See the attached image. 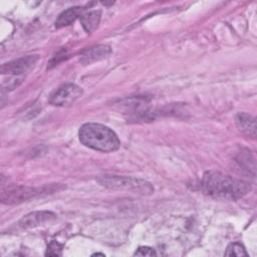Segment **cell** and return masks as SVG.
Here are the masks:
<instances>
[{"instance_id":"obj_1","label":"cell","mask_w":257,"mask_h":257,"mask_svg":"<svg viewBox=\"0 0 257 257\" xmlns=\"http://www.w3.org/2000/svg\"><path fill=\"white\" fill-rule=\"evenodd\" d=\"M199 187L205 195L223 201L239 200L251 190V186L247 182L216 171L206 172Z\"/></svg>"},{"instance_id":"obj_2","label":"cell","mask_w":257,"mask_h":257,"mask_svg":"<svg viewBox=\"0 0 257 257\" xmlns=\"http://www.w3.org/2000/svg\"><path fill=\"white\" fill-rule=\"evenodd\" d=\"M78 137L83 146L102 153L114 152L120 146L118 137L111 128L96 122L82 124L78 131Z\"/></svg>"},{"instance_id":"obj_3","label":"cell","mask_w":257,"mask_h":257,"mask_svg":"<svg viewBox=\"0 0 257 257\" xmlns=\"http://www.w3.org/2000/svg\"><path fill=\"white\" fill-rule=\"evenodd\" d=\"M62 187L60 185H49L43 186L41 188H34V187H25V186H7L2 187L0 192V200L3 204L6 205H13V204H20L27 200L51 194L55 191L60 190Z\"/></svg>"},{"instance_id":"obj_4","label":"cell","mask_w":257,"mask_h":257,"mask_svg":"<svg viewBox=\"0 0 257 257\" xmlns=\"http://www.w3.org/2000/svg\"><path fill=\"white\" fill-rule=\"evenodd\" d=\"M96 181L101 186L108 189L125 190L143 195H149L154 192V188L149 182L139 178L117 175H103L99 176Z\"/></svg>"},{"instance_id":"obj_5","label":"cell","mask_w":257,"mask_h":257,"mask_svg":"<svg viewBox=\"0 0 257 257\" xmlns=\"http://www.w3.org/2000/svg\"><path fill=\"white\" fill-rule=\"evenodd\" d=\"M82 95V89L74 83H65L59 86L49 98L52 105L64 106L72 104Z\"/></svg>"},{"instance_id":"obj_6","label":"cell","mask_w":257,"mask_h":257,"mask_svg":"<svg viewBox=\"0 0 257 257\" xmlns=\"http://www.w3.org/2000/svg\"><path fill=\"white\" fill-rule=\"evenodd\" d=\"M38 55H27L10 62L4 63L1 66L2 74H8V76H24L35 65L38 60Z\"/></svg>"},{"instance_id":"obj_7","label":"cell","mask_w":257,"mask_h":257,"mask_svg":"<svg viewBox=\"0 0 257 257\" xmlns=\"http://www.w3.org/2000/svg\"><path fill=\"white\" fill-rule=\"evenodd\" d=\"M55 214L49 211H37V212H32L27 215H25L18 223H17V228L20 229H26V228H31L35 227L41 224H44L46 222H49L53 219H55Z\"/></svg>"},{"instance_id":"obj_8","label":"cell","mask_w":257,"mask_h":257,"mask_svg":"<svg viewBox=\"0 0 257 257\" xmlns=\"http://www.w3.org/2000/svg\"><path fill=\"white\" fill-rule=\"evenodd\" d=\"M109 53H110V47L108 45H104V44L96 45L88 49H85L81 53L79 57V61L83 64H90L92 62L105 58Z\"/></svg>"},{"instance_id":"obj_9","label":"cell","mask_w":257,"mask_h":257,"mask_svg":"<svg viewBox=\"0 0 257 257\" xmlns=\"http://www.w3.org/2000/svg\"><path fill=\"white\" fill-rule=\"evenodd\" d=\"M236 123L238 128L245 135L255 138L256 137V119L246 112H239L236 115Z\"/></svg>"},{"instance_id":"obj_10","label":"cell","mask_w":257,"mask_h":257,"mask_svg":"<svg viewBox=\"0 0 257 257\" xmlns=\"http://www.w3.org/2000/svg\"><path fill=\"white\" fill-rule=\"evenodd\" d=\"M82 9L80 7H70L61 12L55 21L56 28H62L70 25L80 15Z\"/></svg>"},{"instance_id":"obj_11","label":"cell","mask_w":257,"mask_h":257,"mask_svg":"<svg viewBox=\"0 0 257 257\" xmlns=\"http://www.w3.org/2000/svg\"><path fill=\"white\" fill-rule=\"evenodd\" d=\"M99 20H100V11L98 10L90 11L80 16V22L82 24V27L87 32L93 31L98 26Z\"/></svg>"},{"instance_id":"obj_12","label":"cell","mask_w":257,"mask_h":257,"mask_svg":"<svg viewBox=\"0 0 257 257\" xmlns=\"http://www.w3.org/2000/svg\"><path fill=\"white\" fill-rule=\"evenodd\" d=\"M225 256H248V253L241 243L235 242L227 247Z\"/></svg>"},{"instance_id":"obj_13","label":"cell","mask_w":257,"mask_h":257,"mask_svg":"<svg viewBox=\"0 0 257 257\" xmlns=\"http://www.w3.org/2000/svg\"><path fill=\"white\" fill-rule=\"evenodd\" d=\"M62 249H63V245L58 243L55 240L50 241V243L47 246L45 255L46 256H61L62 255Z\"/></svg>"},{"instance_id":"obj_14","label":"cell","mask_w":257,"mask_h":257,"mask_svg":"<svg viewBox=\"0 0 257 257\" xmlns=\"http://www.w3.org/2000/svg\"><path fill=\"white\" fill-rule=\"evenodd\" d=\"M68 57V53H67V50L62 48L60 51H58L57 53H55L53 55V57L50 59L49 63H48V67L47 68H52L53 66L57 65L59 62H61L62 60L66 59Z\"/></svg>"},{"instance_id":"obj_15","label":"cell","mask_w":257,"mask_h":257,"mask_svg":"<svg viewBox=\"0 0 257 257\" xmlns=\"http://www.w3.org/2000/svg\"><path fill=\"white\" fill-rule=\"evenodd\" d=\"M135 255L136 256H155V255H157V253L151 247L142 246V247L138 248V250L135 252Z\"/></svg>"},{"instance_id":"obj_16","label":"cell","mask_w":257,"mask_h":257,"mask_svg":"<svg viewBox=\"0 0 257 257\" xmlns=\"http://www.w3.org/2000/svg\"><path fill=\"white\" fill-rule=\"evenodd\" d=\"M95 255H101V256H104V254H103V253H94V254H92V256H95Z\"/></svg>"}]
</instances>
